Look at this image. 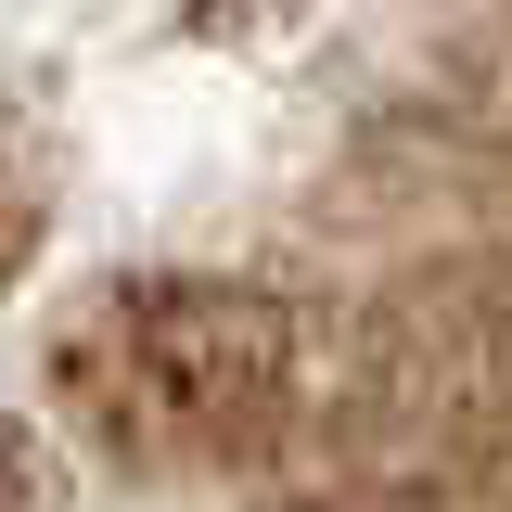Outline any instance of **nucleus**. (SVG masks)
<instances>
[{
	"label": "nucleus",
	"instance_id": "1",
	"mask_svg": "<svg viewBox=\"0 0 512 512\" xmlns=\"http://www.w3.org/2000/svg\"><path fill=\"white\" fill-rule=\"evenodd\" d=\"M52 384L116 461H244L295 410V320L256 282H128L52 346Z\"/></svg>",
	"mask_w": 512,
	"mask_h": 512
}]
</instances>
